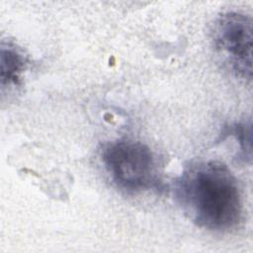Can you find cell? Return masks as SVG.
I'll return each mask as SVG.
<instances>
[{
  "label": "cell",
  "instance_id": "277c9868",
  "mask_svg": "<svg viewBox=\"0 0 253 253\" xmlns=\"http://www.w3.org/2000/svg\"><path fill=\"white\" fill-rule=\"evenodd\" d=\"M27 59L23 52L11 42H2L1 46V84H17L26 67Z\"/></svg>",
  "mask_w": 253,
  "mask_h": 253
},
{
  "label": "cell",
  "instance_id": "7a4b0ae2",
  "mask_svg": "<svg viewBox=\"0 0 253 253\" xmlns=\"http://www.w3.org/2000/svg\"><path fill=\"white\" fill-rule=\"evenodd\" d=\"M102 160L114 183L125 191L141 192L155 187L158 183L154 154L140 141H112L104 147Z\"/></svg>",
  "mask_w": 253,
  "mask_h": 253
},
{
  "label": "cell",
  "instance_id": "3957f363",
  "mask_svg": "<svg viewBox=\"0 0 253 253\" xmlns=\"http://www.w3.org/2000/svg\"><path fill=\"white\" fill-rule=\"evenodd\" d=\"M252 31L251 17L236 11L220 14L212 29L218 54L236 76L246 80L252 76Z\"/></svg>",
  "mask_w": 253,
  "mask_h": 253
},
{
  "label": "cell",
  "instance_id": "5b68a950",
  "mask_svg": "<svg viewBox=\"0 0 253 253\" xmlns=\"http://www.w3.org/2000/svg\"><path fill=\"white\" fill-rule=\"evenodd\" d=\"M234 135L239 143L240 149L245 158L251 157V126L250 124L240 123L231 126L229 131Z\"/></svg>",
  "mask_w": 253,
  "mask_h": 253
},
{
  "label": "cell",
  "instance_id": "6da1fadb",
  "mask_svg": "<svg viewBox=\"0 0 253 253\" xmlns=\"http://www.w3.org/2000/svg\"><path fill=\"white\" fill-rule=\"evenodd\" d=\"M175 195L184 212L199 227L224 232L241 221L243 206L237 180L220 161L189 164L175 183Z\"/></svg>",
  "mask_w": 253,
  "mask_h": 253
}]
</instances>
